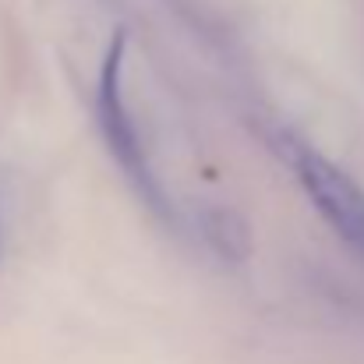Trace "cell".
<instances>
[{"label":"cell","instance_id":"6da1fadb","mask_svg":"<svg viewBox=\"0 0 364 364\" xmlns=\"http://www.w3.org/2000/svg\"><path fill=\"white\" fill-rule=\"evenodd\" d=\"M276 149L290 163V170H294L297 184L304 188V195L311 198L315 213L336 230V237L347 244L350 251H358L364 258V188L361 184L350 173H343L333 159L315 152L294 131H279L276 134Z\"/></svg>","mask_w":364,"mask_h":364},{"label":"cell","instance_id":"7a4b0ae2","mask_svg":"<svg viewBox=\"0 0 364 364\" xmlns=\"http://www.w3.org/2000/svg\"><path fill=\"white\" fill-rule=\"evenodd\" d=\"M124 50H127V36L124 28L114 32L110 39V50L103 57V68H100V85H96V117H100V131L107 138V149L110 156L121 163L124 177L138 188V195L159 213V216H170V205L159 191V181L149 166V156H145V145L138 138V127L131 121V110L124 103V89H121V75H124Z\"/></svg>","mask_w":364,"mask_h":364},{"label":"cell","instance_id":"3957f363","mask_svg":"<svg viewBox=\"0 0 364 364\" xmlns=\"http://www.w3.org/2000/svg\"><path fill=\"white\" fill-rule=\"evenodd\" d=\"M198 234L205 237V244L223 255L227 262H241L247 258V223L230 209H209L198 220Z\"/></svg>","mask_w":364,"mask_h":364},{"label":"cell","instance_id":"277c9868","mask_svg":"<svg viewBox=\"0 0 364 364\" xmlns=\"http://www.w3.org/2000/svg\"><path fill=\"white\" fill-rule=\"evenodd\" d=\"M0 237H4V230H0Z\"/></svg>","mask_w":364,"mask_h":364}]
</instances>
